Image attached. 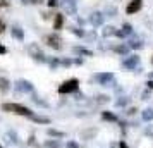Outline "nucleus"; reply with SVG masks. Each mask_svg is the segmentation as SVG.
<instances>
[{"label":"nucleus","instance_id":"nucleus-37","mask_svg":"<svg viewBox=\"0 0 153 148\" xmlns=\"http://www.w3.org/2000/svg\"><path fill=\"white\" fill-rule=\"evenodd\" d=\"M136 112H138V109H134V107H131V109H129V110H127L126 114H127V115H134Z\"/></svg>","mask_w":153,"mask_h":148},{"label":"nucleus","instance_id":"nucleus-18","mask_svg":"<svg viewBox=\"0 0 153 148\" xmlns=\"http://www.w3.org/2000/svg\"><path fill=\"white\" fill-rule=\"evenodd\" d=\"M31 100H33V103H36L38 107H43V109H47L48 107V102H45V100H42L38 95H36L35 91L31 93Z\"/></svg>","mask_w":153,"mask_h":148},{"label":"nucleus","instance_id":"nucleus-20","mask_svg":"<svg viewBox=\"0 0 153 148\" xmlns=\"http://www.w3.org/2000/svg\"><path fill=\"white\" fill-rule=\"evenodd\" d=\"M141 119L146 120V122H152L153 120V109L152 107H148V109H145V110L141 112Z\"/></svg>","mask_w":153,"mask_h":148},{"label":"nucleus","instance_id":"nucleus-7","mask_svg":"<svg viewBox=\"0 0 153 148\" xmlns=\"http://www.w3.org/2000/svg\"><path fill=\"white\" fill-rule=\"evenodd\" d=\"M139 64V57L138 55H129L126 57L124 60H122V67L124 69H136Z\"/></svg>","mask_w":153,"mask_h":148},{"label":"nucleus","instance_id":"nucleus-5","mask_svg":"<svg viewBox=\"0 0 153 148\" xmlns=\"http://www.w3.org/2000/svg\"><path fill=\"white\" fill-rule=\"evenodd\" d=\"M16 91L17 93H33L35 91V86H33V83L31 81H28V79H17L16 81Z\"/></svg>","mask_w":153,"mask_h":148},{"label":"nucleus","instance_id":"nucleus-40","mask_svg":"<svg viewBox=\"0 0 153 148\" xmlns=\"http://www.w3.org/2000/svg\"><path fill=\"white\" fill-rule=\"evenodd\" d=\"M5 54H7V48H5V47L0 43V55H5Z\"/></svg>","mask_w":153,"mask_h":148},{"label":"nucleus","instance_id":"nucleus-16","mask_svg":"<svg viewBox=\"0 0 153 148\" xmlns=\"http://www.w3.org/2000/svg\"><path fill=\"white\" fill-rule=\"evenodd\" d=\"M102 119L103 120H108V122H119V117L115 115L114 112H108V110H103L102 112Z\"/></svg>","mask_w":153,"mask_h":148},{"label":"nucleus","instance_id":"nucleus-24","mask_svg":"<svg viewBox=\"0 0 153 148\" xmlns=\"http://www.w3.org/2000/svg\"><path fill=\"white\" fill-rule=\"evenodd\" d=\"M143 47V42L139 40V38H136V36L132 35L131 40H129V48H141Z\"/></svg>","mask_w":153,"mask_h":148},{"label":"nucleus","instance_id":"nucleus-44","mask_svg":"<svg viewBox=\"0 0 153 148\" xmlns=\"http://www.w3.org/2000/svg\"><path fill=\"white\" fill-rule=\"evenodd\" d=\"M4 31H5V24L0 21V33H4Z\"/></svg>","mask_w":153,"mask_h":148},{"label":"nucleus","instance_id":"nucleus-22","mask_svg":"<svg viewBox=\"0 0 153 148\" xmlns=\"http://www.w3.org/2000/svg\"><path fill=\"white\" fill-rule=\"evenodd\" d=\"M64 26V16L62 14H55V19H53V29L59 31V29H62Z\"/></svg>","mask_w":153,"mask_h":148},{"label":"nucleus","instance_id":"nucleus-39","mask_svg":"<svg viewBox=\"0 0 153 148\" xmlns=\"http://www.w3.org/2000/svg\"><path fill=\"white\" fill-rule=\"evenodd\" d=\"M36 138H35V134H31V136H29V140H28V143H29V145H36Z\"/></svg>","mask_w":153,"mask_h":148},{"label":"nucleus","instance_id":"nucleus-9","mask_svg":"<svg viewBox=\"0 0 153 148\" xmlns=\"http://www.w3.org/2000/svg\"><path fill=\"white\" fill-rule=\"evenodd\" d=\"M60 5L64 7V10H65L67 14H71V16L76 14V0H62Z\"/></svg>","mask_w":153,"mask_h":148},{"label":"nucleus","instance_id":"nucleus-46","mask_svg":"<svg viewBox=\"0 0 153 148\" xmlns=\"http://www.w3.org/2000/svg\"><path fill=\"white\" fill-rule=\"evenodd\" d=\"M74 64H77V65H81V64H83V59H76V60H74Z\"/></svg>","mask_w":153,"mask_h":148},{"label":"nucleus","instance_id":"nucleus-34","mask_svg":"<svg viewBox=\"0 0 153 148\" xmlns=\"http://www.w3.org/2000/svg\"><path fill=\"white\" fill-rule=\"evenodd\" d=\"M107 14L110 16V17H115V14H117L115 7H108V9H107Z\"/></svg>","mask_w":153,"mask_h":148},{"label":"nucleus","instance_id":"nucleus-4","mask_svg":"<svg viewBox=\"0 0 153 148\" xmlns=\"http://www.w3.org/2000/svg\"><path fill=\"white\" fill-rule=\"evenodd\" d=\"M95 81L102 86H115L117 85L114 81V74L112 72H98V74H95Z\"/></svg>","mask_w":153,"mask_h":148},{"label":"nucleus","instance_id":"nucleus-38","mask_svg":"<svg viewBox=\"0 0 153 148\" xmlns=\"http://www.w3.org/2000/svg\"><path fill=\"white\" fill-rule=\"evenodd\" d=\"M150 97H152V93H150V91H145L143 95H141V98H143V100H150Z\"/></svg>","mask_w":153,"mask_h":148},{"label":"nucleus","instance_id":"nucleus-15","mask_svg":"<svg viewBox=\"0 0 153 148\" xmlns=\"http://www.w3.org/2000/svg\"><path fill=\"white\" fill-rule=\"evenodd\" d=\"M72 52L76 54V55H86V57H93V52L88 48H84V47H72Z\"/></svg>","mask_w":153,"mask_h":148},{"label":"nucleus","instance_id":"nucleus-30","mask_svg":"<svg viewBox=\"0 0 153 148\" xmlns=\"http://www.w3.org/2000/svg\"><path fill=\"white\" fill-rule=\"evenodd\" d=\"M65 148H79V143L74 140H69L67 143H65Z\"/></svg>","mask_w":153,"mask_h":148},{"label":"nucleus","instance_id":"nucleus-23","mask_svg":"<svg viewBox=\"0 0 153 148\" xmlns=\"http://www.w3.org/2000/svg\"><path fill=\"white\" fill-rule=\"evenodd\" d=\"M62 147V143L59 140H47L43 143V148H60Z\"/></svg>","mask_w":153,"mask_h":148},{"label":"nucleus","instance_id":"nucleus-47","mask_svg":"<svg viewBox=\"0 0 153 148\" xmlns=\"http://www.w3.org/2000/svg\"><path fill=\"white\" fill-rule=\"evenodd\" d=\"M150 79H153V72H150Z\"/></svg>","mask_w":153,"mask_h":148},{"label":"nucleus","instance_id":"nucleus-41","mask_svg":"<svg viewBox=\"0 0 153 148\" xmlns=\"http://www.w3.org/2000/svg\"><path fill=\"white\" fill-rule=\"evenodd\" d=\"M0 7H9V2L7 0H0Z\"/></svg>","mask_w":153,"mask_h":148},{"label":"nucleus","instance_id":"nucleus-1","mask_svg":"<svg viewBox=\"0 0 153 148\" xmlns=\"http://www.w3.org/2000/svg\"><path fill=\"white\" fill-rule=\"evenodd\" d=\"M2 110L5 112H12L16 115H24V117H31L35 115V112L26 105H21V103H2Z\"/></svg>","mask_w":153,"mask_h":148},{"label":"nucleus","instance_id":"nucleus-49","mask_svg":"<svg viewBox=\"0 0 153 148\" xmlns=\"http://www.w3.org/2000/svg\"><path fill=\"white\" fill-rule=\"evenodd\" d=\"M152 62H153V59H152Z\"/></svg>","mask_w":153,"mask_h":148},{"label":"nucleus","instance_id":"nucleus-3","mask_svg":"<svg viewBox=\"0 0 153 148\" xmlns=\"http://www.w3.org/2000/svg\"><path fill=\"white\" fill-rule=\"evenodd\" d=\"M28 54L35 59L36 62H47V60H48L47 55L42 52V48L38 47V43H29L28 45Z\"/></svg>","mask_w":153,"mask_h":148},{"label":"nucleus","instance_id":"nucleus-29","mask_svg":"<svg viewBox=\"0 0 153 148\" xmlns=\"http://www.w3.org/2000/svg\"><path fill=\"white\" fill-rule=\"evenodd\" d=\"M127 103H129V97H120V98L115 102V105L117 107H126Z\"/></svg>","mask_w":153,"mask_h":148},{"label":"nucleus","instance_id":"nucleus-13","mask_svg":"<svg viewBox=\"0 0 153 148\" xmlns=\"http://www.w3.org/2000/svg\"><path fill=\"white\" fill-rule=\"evenodd\" d=\"M10 35L14 36L16 40L22 42V40H24V29L19 28V26H12V28H10Z\"/></svg>","mask_w":153,"mask_h":148},{"label":"nucleus","instance_id":"nucleus-48","mask_svg":"<svg viewBox=\"0 0 153 148\" xmlns=\"http://www.w3.org/2000/svg\"><path fill=\"white\" fill-rule=\"evenodd\" d=\"M0 148H4V147H2V145H0Z\"/></svg>","mask_w":153,"mask_h":148},{"label":"nucleus","instance_id":"nucleus-28","mask_svg":"<svg viewBox=\"0 0 153 148\" xmlns=\"http://www.w3.org/2000/svg\"><path fill=\"white\" fill-rule=\"evenodd\" d=\"M47 62H48V65H50V69L52 71H55L57 67L60 65V60H59V59H48Z\"/></svg>","mask_w":153,"mask_h":148},{"label":"nucleus","instance_id":"nucleus-27","mask_svg":"<svg viewBox=\"0 0 153 148\" xmlns=\"http://www.w3.org/2000/svg\"><path fill=\"white\" fill-rule=\"evenodd\" d=\"M95 102H97L98 105H103V103H108L110 102V97L108 95H97L95 97Z\"/></svg>","mask_w":153,"mask_h":148},{"label":"nucleus","instance_id":"nucleus-35","mask_svg":"<svg viewBox=\"0 0 153 148\" xmlns=\"http://www.w3.org/2000/svg\"><path fill=\"white\" fill-rule=\"evenodd\" d=\"M71 64H72L71 59H62V60H60V65H64V67H69Z\"/></svg>","mask_w":153,"mask_h":148},{"label":"nucleus","instance_id":"nucleus-21","mask_svg":"<svg viewBox=\"0 0 153 148\" xmlns=\"http://www.w3.org/2000/svg\"><path fill=\"white\" fill-rule=\"evenodd\" d=\"M95 134H97V129H95V127H91V129H83V131H81V138H83V140H93Z\"/></svg>","mask_w":153,"mask_h":148},{"label":"nucleus","instance_id":"nucleus-25","mask_svg":"<svg viewBox=\"0 0 153 148\" xmlns=\"http://www.w3.org/2000/svg\"><path fill=\"white\" fill-rule=\"evenodd\" d=\"M102 35L105 36V38H108V36H117V29L114 28V26H105L103 28V31H102Z\"/></svg>","mask_w":153,"mask_h":148},{"label":"nucleus","instance_id":"nucleus-2","mask_svg":"<svg viewBox=\"0 0 153 148\" xmlns=\"http://www.w3.org/2000/svg\"><path fill=\"white\" fill-rule=\"evenodd\" d=\"M79 90V81L76 78H71L67 81H64L62 85L59 86V93L60 95H69V93H77Z\"/></svg>","mask_w":153,"mask_h":148},{"label":"nucleus","instance_id":"nucleus-11","mask_svg":"<svg viewBox=\"0 0 153 148\" xmlns=\"http://www.w3.org/2000/svg\"><path fill=\"white\" fill-rule=\"evenodd\" d=\"M103 17L105 16L102 14V12H93V14L90 16V22L97 28V26H102L103 24Z\"/></svg>","mask_w":153,"mask_h":148},{"label":"nucleus","instance_id":"nucleus-43","mask_svg":"<svg viewBox=\"0 0 153 148\" xmlns=\"http://www.w3.org/2000/svg\"><path fill=\"white\" fill-rule=\"evenodd\" d=\"M146 86H148V88H150V90H153V79H150V81H148V83H146Z\"/></svg>","mask_w":153,"mask_h":148},{"label":"nucleus","instance_id":"nucleus-10","mask_svg":"<svg viewBox=\"0 0 153 148\" xmlns=\"http://www.w3.org/2000/svg\"><path fill=\"white\" fill-rule=\"evenodd\" d=\"M134 33H132V26L131 24H122V29H117V36H120V38H127V36H132Z\"/></svg>","mask_w":153,"mask_h":148},{"label":"nucleus","instance_id":"nucleus-33","mask_svg":"<svg viewBox=\"0 0 153 148\" xmlns=\"http://www.w3.org/2000/svg\"><path fill=\"white\" fill-rule=\"evenodd\" d=\"M21 2L26 5H36V4H42L43 0H21Z\"/></svg>","mask_w":153,"mask_h":148},{"label":"nucleus","instance_id":"nucleus-31","mask_svg":"<svg viewBox=\"0 0 153 148\" xmlns=\"http://www.w3.org/2000/svg\"><path fill=\"white\" fill-rule=\"evenodd\" d=\"M145 134L148 136V138H153V124H150V126L145 127Z\"/></svg>","mask_w":153,"mask_h":148},{"label":"nucleus","instance_id":"nucleus-12","mask_svg":"<svg viewBox=\"0 0 153 148\" xmlns=\"http://www.w3.org/2000/svg\"><path fill=\"white\" fill-rule=\"evenodd\" d=\"M5 140L10 145H19V136H17V133H16L14 129H9L7 133H5Z\"/></svg>","mask_w":153,"mask_h":148},{"label":"nucleus","instance_id":"nucleus-8","mask_svg":"<svg viewBox=\"0 0 153 148\" xmlns=\"http://www.w3.org/2000/svg\"><path fill=\"white\" fill-rule=\"evenodd\" d=\"M141 7H143V0H131L126 7V12L127 14H136Z\"/></svg>","mask_w":153,"mask_h":148},{"label":"nucleus","instance_id":"nucleus-32","mask_svg":"<svg viewBox=\"0 0 153 148\" xmlns=\"http://www.w3.org/2000/svg\"><path fill=\"white\" fill-rule=\"evenodd\" d=\"M71 31H72L76 36H79V38H83V36H84V31H83V29H79V28H71Z\"/></svg>","mask_w":153,"mask_h":148},{"label":"nucleus","instance_id":"nucleus-45","mask_svg":"<svg viewBox=\"0 0 153 148\" xmlns=\"http://www.w3.org/2000/svg\"><path fill=\"white\" fill-rule=\"evenodd\" d=\"M119 148H127V145H126L124 141H119Z\"/></svg>","mask_w":153,"mask_h":148},{"label":"nucleus","instance_id":"nucleus-19","mask_svg":"<svg viewBox=\"0 0 153 148\" xmlns=\"http://www.w3.org/2000/svg\"><path fill=\"white\" fill-rule=\"evenodd\" d=\"M9 90H10V81L7 78H4V76H0V91L7 93Z\"/></svg>","mask_w":153,"mask_h":148},{"label":"nucleus","instance_id":"nucleus-36","mask_svg":"<svg viewBox=\"0 0 153 148\" xmlns=\"http://www.w3.org/2000/svg\"><path fill=\"white\" fill-rule=\"evenodd\" d=\"M59 5V0H48V7H57Z\"/></svg>","mask_w":153,"mask_h":148},{"label":"nucleus","instance_id":"nucleus-17","mask_svg":"<svg viewBox=\"0 0 153 148\" xmlns=\"http://www.w3.org/2000/svg\"><path fill=\"white\" fill-rule=\"evenodd\" d=\"M29 119L33 120V122H36V124H50L52 120H50V117H45V115H31Z\"/></svg>","mask_w":153,"mask_h":148},{"label":"nucleus","instance_id":"nucleus-26","mask_svg":"<svg viewBox=\"0 0 153 148\" xmlns=\"http://www.w3.org/2000/svg\"><path fill=\"white\" fill-rule=\"evenodd\" d=\"M112 50L120 54V55H126L129 52V45H115V47H112Z\"/></svg>","mask_w":153,"mask_h":148},{"label":"nucleus","instance_id":"nucleus-14","mask_svg":"<svg viewBox=\"0 0 153 148\" xmlns=\"http://www.w3.org/2000/svg\"><path fill=\"white\" fill-rule=\"evenodd\" d=\"M47 134H48L50 138H55V140L65 138V133H64V131H59V129H53V127H48V129H47Z\"/></svg>","mask_w":153,"mask_h":148},{"label":"nucleus","instance_id":"nucleus-42","mask_svg":"<svg viewBox=\"0 0 153 148\" xmlns=\"http://www.w3.org/2000/svg\"><path fill=\"white\" fill-rule=\"evenodd\" d=\"M83 98H84L83 93H76V100H83Z\"/></svg>","mask_w":153,"mask_h":148},{"label":"nucleus","instance_id":"nucleus-6","mask_svg":"<svg viewBox=\"0 0 153 148\" xmlns=\"http://www.w3.org/2000/svg\"><path fill=\"white\" fill-rule=\"evenodd\" d=\"M45 43L48 45V47H52V48H55V50H60L62 48V38L59 35H47L45 36Z\"/></svg>","mask_w":153,"mask_h":148}]
</instances>
